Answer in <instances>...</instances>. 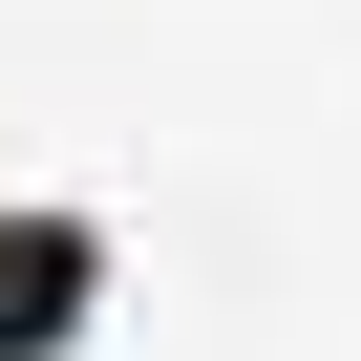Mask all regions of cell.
I'll return each instance as SVG.
<instances>
[{
  "instance_id": "1",
  "label": "cell",
  "mask_w": 361,
  "mask_h": 361,
  "mask_svg": "<svg viewBox=\"0 0 361 361\" xmlns=\"http://www.w3.org/2000/svg\"><path fill=\"white\" fill-rule=\"evenodd\" d=\"M85 319H106V213L0 192V361H85Z\"/></svg>"
}]
</instances>
